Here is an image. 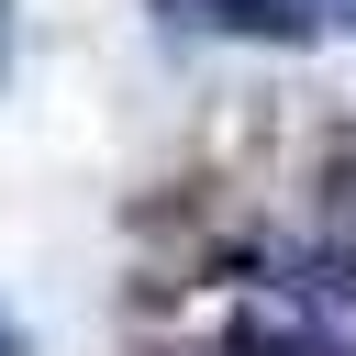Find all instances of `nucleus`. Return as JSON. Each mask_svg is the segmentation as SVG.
I'll use <instances>...</instances> for the list:
<instances>
[{
  "label": "nucleus",
  "instance_id": "f257e3e1",
  "mask_svg": "<svg viewBox=\"0 0 356 356\" xmlns=\"http://www.w3.org/2000/svg\"><path fill=\"white\" fill-rule=\"evenodd\" d=\"M200 22H222V33H256V44H312L334 11L323 0H189Z\"/></svg>",
  "mask_w": 356,
  "mask_h": 356
},
{
  "label": "nucleus",
  "instance_id": "f03ea898",
  "mask_svg": "<svg viewBox=\"0 0 356 356\" xmlns=\"http://www.w3.org/2000/svg\"><path fill=\"white\" fill-rule=\"evenodd\" d=\"M300 289H323L334 312H356V245H323V256H300Z\"/></svg>",
  "mask_w": 356,
  "mask_h": 356
},
{
  "label": "nucleus",
  "instance_id": "7ed1b4c3",
  "mask_svg": "<svg viewBox=\"0 0 356 356\" xmlns=\"http://www.w3.org/2000/svg\"><path fill=\"white\" fill-rule=\"evenodd\" d=\"M323 11H334V22H345V33H356V0H323Z\"/></svg>",
  "mask_w": 356,
  "mask_h": 356
},
{
  "label": "nucleus",
  "instance_id": "20e7f679",
  "mask_svg": "<svg viewBox=\"0 0 356 356\" xmlns=\"http://www.w3.org/2000/svg\"><path fill=\"white\" fill-rule=\"evenodd\" d=\"M0 11H11V0H0Z\"/></svg>",
  "mask_w": 356,
  "mask_h": 356
}]
</instances>
